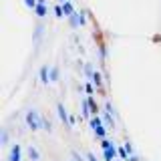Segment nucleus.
Here are the masks:
<instances>
[{"instance_id":"nucleus-1","label":"nucleus","mask_w":161,"mask_h":161,"mask_svg":"<svg viewBox=\"0 0 161 161\" xmlns=\"http://www.w3.org/2000/svg\"><path fill=\"white\" fill-rule=\"evenodd\" d=\"M26 125H28V129H32V131H38L40 127H42V119H40L38 111L30 109L26 113Z\"/></svg>"},{"instance_id":"nucleus-2","label":"nucleus","mask_w":161,"mask_h":161,"mask_svg":"<svg viewBox=\"0 0 161 161\" xmlns=\"http://www.w3.org/2000/svg\"><path fill=\"white\" fill-rule=\"evenodd\" d=\"M91 127H93L95 135H97L99 139H105V135H107V129H105V125H103V121H101L99 115H93V117H91Z\"/></svg>"},{"instance_id":"nucleus-3","label":"nucleus","mask_w":161,"mask_h":161,"mask_svg":"<svg viewBox=\"0 0 161 161\" xmlns=\"http://www.w3.org/2000/svg\"><path fill=\"white\" fill-rule=\"evenodd\" d=\"M8 161H22V149H20V145H18V143H14L12 147H10Z\"/></svg>"},{"instance_id":"nucleus-4","label":"nucleus","mask_w":161,"mask_h":161,"mask_svg":"<svg viewBox=\"0 0 161 161\" xmlns=\"http://www.w3.org/2000/svg\"><path fill=\"white\" fill-rule=\"evenodd\" d=\"M57 113H58L60 121H63V123L70 129V117H69V113H67V109H64V105H63V103H58V105H57Z\"/></svg>"},{"instance_id":"nucleus-5","label":"nucleus","mask_w":161,"mask_h":161,"mask_svg":"<svg viewBox=\"0 0 161 161\" xmlns=\"http://www.w3.org/2000/svg\"><path fill=\"white\" fill-rule=\"evenodd\" d=\"M105 125L107 127H113L115 121H113V107H111V103H105Z\"/></svg>"},{"instance_id":"nucleus-6","label":"nucleus","mask_w":161,"mask_h":161,"mask_svg":"<svg viewBox=\"0 0 161 161\" xmlns=\"http://www.w3.org/2000/svg\"><path fill=\"white\" fill-rule=\"evenodd\" d=\"M117 155H119V149L115 147V145H113L111 149H105V151H103V159H105V161H115V157H117Z\"/></svg>"},{"instance_id":"nucleus-7","label":"nucleus","mask_w":161,"mask_h":161,"mask_svg":"<svg viewBox=\"0 0 161 161\" xmlns=\"http://www.w3.org/2000/svg\"><path fill=\"white\" fill-rule=\"evenodd\" d=\"M48 80H50L48 67H42V69H40V83H42V85H48Z\"/></svg>"},{"instance_id":"nucleus-8","label":"nucleus","mask_w":161,"mask_h":161,"mask_svg":"<svg viewBox=\"0 0 161 161\" xmlns=\"http://www.w3.org/2000/svg\"><path fill=\"white\" fill-rule=\"evenodd\" d=\"M91 80H93V85H95L97 89L103 87V77H101V73H99V70H95V73H93V79H91Z\"/></svg>"},{"instance_id":"nucleus-9","label":"nucleus","mask_w":161,"mask_h":161,"mask_svg":"<svg viewBox=\"0 0 161 161\" xmlns=\"http://www.w3.org/2000/svg\"><path fill=\"white\" fill-rule=\"evenodd\" d=\"M28 157H30V161H38L40 159V153L36 151V147H32V145L28 147Z\"/></svg>"},{"instance_id":"nucleus-10","label":"nucleus","mask_w":161,"mask_h":161,"mask_svg":"<svg viewBox=\"0 0 161 161\" xmlns=\"http://www.w3.org/2000/svg\"><path fill=\"white\" fill-rule=\"evenodd\" d=\"M34 12H36V16H47V6H44V2H38L36 8H34Z\"/></svg>"},{"instance_id":"nucleus-11","label":"nucleus","mask_w":161,"mask_h":161,"mask_svg":"<svg viewBox=\"0 0 161 161\" xmlns=\"http://www.w3.org/2000/svg\"><path fill=\"white\" fill-rule=\"evenodd\" d=\"M89 105H91V111H93V115H99V105L95 103V99H93V95H89Z\"/></svg>"},{"instance_id":"nucleus-12","label":"nucleus","mask_w":161,"mask_h":161,"mask_svg":"<svg viewBox=\"0 0 161 161\" xmlns=\"http://www.w3.org/2000/svg\"><path fill=\"white\" fill-rule=\"evenodd\" d=\"M119 157L123 159V161H129V157H131V155H129V151L125 149V145H123V147H119Z\"/></svg>"},{"instance_id":"nucleus-13","label":"nucleus","mask_w":161,"mask_h":161,"mask_svg":"<svg viewBox=\"0 0 161 161\" xmlns=\"http://www.w3.org/2000/svg\"><path fill=\"white\" fill-rule=\"evenodd\" d=\"M63 10H64V16H73V14H75V10H73V6H70V2H64Z\"/></svg>"},{"instance_id":"nucleus-14","label":"nucleus","mask_w":161,"mask_h":161,"mask_svg":"<svg viewBox=\"0 0 161 161\" xmlns=\"http://www.w3.org/2000/svg\"><path fill=\"white\" fill-rule=\"evenodd\" d=\"M58 80V69L54 67V69H50V83H57Z\"/></svg>"},{"instance_id":"nucleus-15","label":"nucleus","mask_w":161,"mask_h":161,"mask_svg":"<svg viewBox=\"0 0 161 161\" xmlns=\"http://www.w3.org/2000/svg\"><path fill=\"white\" fill-rule=\"evenodd\" d=\"M101 147H103V151H105V149H111V147H113V143H111V141H107V139H101Z\"/></svg>"},{"instance_id":"nucleus-16","label":"nucleus","mask_w":161,"mask_h":161,"mask_svg":"<svg viewBox=\"0 0 161 161\" xmlns=\"http://www.w3.org/2000/svg\"><path fill=\"white\" fill-rule=\"evenodd\" d=\"M83 89H85V91H87V93H89V95H93V93H95V89H93V80H91V83H87V85H85V87H83Z\"/></svg>"},{"instance_id":"nucleus-17","label":"nucleus","mask_w":161,"mask_h":161,"mask_svg":"<svg viewBox=\"0 0 161 161\" xmlns=\"http://www.w3.org/2000/svg\"><path fill=\"white\" fill-rule=\"evenodd\" d=\"M42 129H44V131H50V129H53V125H50L48 119H42Z\"/></svg>"},{"instance_id":"nucleus-18","label":"nucleus","mask_w":161,"mask_h":161,"mask_svg":"<svg viewBox=\"0 0 161 161\" xmlns=\"http://www.w3.org/2000/svg\"><path fill=\"white\" fill-rule=\"evenodd\" d=\"M24 4H26L28 8H32V10H34V8H36V4H38V2H36V0H24Z\"/></svg>"},{"instance_id":"nucleus-19","label":"nucleus","mask_w":161,"mask_h":161,"mask_svg":"<svg viewBox=\"0 0 161 161\" xmlns=\"http://www.w3.org/2000/svg\"><path fill=\"white\" fill-rule=\"evenodd\" d=\"M85 73H87L89 79H93V73H95V70H93V67H91V64H87V67H85Z\"/></svg>"},{"instance_id":"nucleus-20","label":"nucleus","mask_w":161,"mask_h":161,"mask_svg":"<svg viewBox=\"0 0 161 161\" xmlns=\"http://www.w3.org/2000/svg\"><path fill=\"white\" fill-rule=\"evenodd\" d=\"M70 157H73V161H85V159L77 153V151H70Z\"/></svg>"},{"instance_id":"nucleus-21","label":"nucleus","mask_w":161,"mask_h":161,"mask_svg":"<svg viewBox=\"0 0 161 161\" xmlns=\"http://www.w3.org/2000/svg\"><path fill=\"white\" fill-rule=\"evenodd\" d=\"M2 145H8V131L2 129Z\"/></svg>"},{"instance_id":"nucleus-22","label":"nucleus","mask_w":161,"mask_h":161,"mask_svg":"<svg viewBox=\"0 0 161 161\" xmlns=\"http://www.w3.org/2000/svg\"><path fill=\"white\" fill-rule=\"evenodd\" d=\"M87 161H99V159L95 157V153H87Z\"/></svg>"},{"instance_id":"nucleus-23","label":"nucleus","mask_w":161,"mask_h":161,"mask_svg":"<svg viewBox=\"0 0 161 161\" xmlns=\"http://www.w3.org/2000/svg\"><path fill=\"white\" fill-rule=\"evenodd\" d=\"M125 149L129 151V155H133V147H131V143H125Z\"/></svg>"},{"instance_id":"nucleus-24","label":"nucleus","mask_w":161,"mask_h":161,"mask_svg":"<svg viewBox=\"0 0 161 161\" xmlns=\"http://www.w3.org/2000/svg\"><path fill=\"white\" fill-rule=\"evenodd\" d=\"M129 161H139V159L135 157V155H131V157H129Z\"/></svg>"},{"instance_id":"nucleus-25","label":"nucleus","mask_w":161,"mask_h":161,"mask_svg":"<svg viewBox=\"0 0 161 161\" xmlns=\"http://www.w3.org/2000/svg\"><path fill=\"white\" fill-rule=\"evenodd\" d=\"M60 2H69V0H60Z\"/></svg>"}]
</instances>
